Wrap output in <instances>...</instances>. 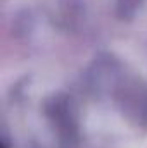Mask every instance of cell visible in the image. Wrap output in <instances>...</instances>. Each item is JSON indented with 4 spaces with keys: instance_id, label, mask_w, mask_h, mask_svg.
I'll return each instance as SVG.
<instances>
[{
    "instance_id": "1",
    "label": "cell",
    "mask_w": 147,
    "mask_h": 148,
    "mask_svg": "<svg viewBox=\"0 0 147 148\" xmlns=\"http://www.w3.org/2000/svg\"><path fill=\"white\" fill-rule=\"evenodd\" d=\"M45 115L54 124L61 148H73L78 143V122L71 100L66 95L52 97L45 103Z\"/></svg>"
},
{
    "instance_id": "2",
    "label": "cell",
    "mask_w": 147,
    "mask_h": 148,
    "mask_svg": "<svg viewBox=\"0 0 147 148\" xmlns=\"http://www.w3.org/2000/svg\"><path fill=\"white\" fill-rule=\"evenodd\" d=\"M116 100L123 114L137 126L147 129V84L126 83L116 91Z\"/></svg>"
},
{
    "instance_id": "3",
    "label": "cell",
    "mask_w": 147,
    "mask_h": 148,
    "mask_svg": "<svg viewBox=\"0 0 147 148\" xmlns=\"http://www.w3.org/2000/svg\"><path fill=\"white\" fill-rule=\"evenodd\" d=\"M142 0H116V14L121 19H130L139 10Z\"/></svg>"
},
{
    "instance_id": "4",
    "label": "cell",
    "mask_w": 147,
    "mask_h": 148,
    "mask_svg": "<svg viewBox=\"0 0 147 148\" xmlns=\"http://www.w3.org/2000/svg\"><path fill=\"white\" fill-rule=\"evenodd\" d=\"M2 148H9L7 147V143H2Z\"/></svg>"
}]
</instances>
